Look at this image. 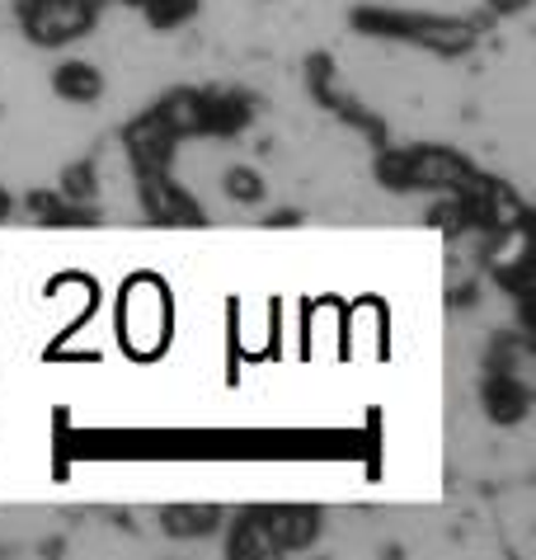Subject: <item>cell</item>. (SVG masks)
<instances>
[{"mask_svg":"<svg viewBox=\"0 0 536 560\" xmlns=\"http://www.w3.org/2000/svg\"><path fill=\"white\" fill-rule=\"evenodd\" d=\"M14 20L34 48H71V43L94 34L100 0H20Z\"/></svg>","mask_w":536,"mask_h":560,"instance_id":"obj_3","label":"cell"},{"mask_svg":"<svg viewBox=\"0 0 536 560\" xmlns=\"http://www.w3.org/2000/svg\"><path fill=\"white\" fill-rule=\"evenodd\" d=\"M353 28L368 34V38H391V43H409V48H429L438 57H462V52L476 48V24L452 20V14L362 5V10H353Z\"/></svg>","mask_w":536,"mask_h":560,"instance_id":"obj_1","label":"cell"},{"mask_svg":"<svg viewBox=\"0 0 536 560\" xmlns=\"http://www.w3.org/2000/svg\"><path fill=\"white\" fill-rule=\"evenodd\" d=\"M155 114L170 122V132L179 137H208V90H170L165 100H155Z\"/></svg>","mask_w":536,"mask_h":560,"instance_id":"obj_10","label":"cell"},{"mask_svg":"<svg viewBox=\"0 0 536 560\" xmlns=\"http://www.w3.org/2000/svg\"><path fill=\"white\" fill-rule=\"evenodd\" d=\"M123 5H132V10H141V5H147V0H123Z\"/></svg>","mask_w":536,"mask_h":560,"instance_id":"obj_16","label":"cell"},{"mask_svg":"<svg viewBox=\"0 0 536 560\" xmlns=\"http://www.w3.org/2000/svg\"><path fill=\"white\" fill-rule=\"evenodd\" d=\"M222 194L231 198V203H245V208H255L268 198V184L259 170H249V165H231L226 175H222Z\"/></svg>","mask_w":536,"mask_h":560,"instance_id":"obj_12","label":"cell"},{"mask_svg":"<svg viewBox=\"0 0 536 560\" xmlns=\"http://www.w3.org/2000/svg\"><path fill=\"white\" fill-rule=\"evenodd\" d=\"M104 71L94 67V61H81V57H67L61 67L53 71V95L61 104H75V108H90V104H100L104 100Z\"/></svg>","mask_w":536,"mask_h":560,"instance_id":"obj_8","label":"cell"},{"mask_svg":"<svg viewBox=\"0 0 536 560\" xmlns=\"http://www.w3.org/2000/svg\"><path fill=\"white\" fill-rule=\"evenodd\" d=\"M226 523L222 504H165L161 509V533L170 541H202Z\"/></svg>","mask_w":536,"mask_h":560,"instance_id":"obj_9","label":"cell"},{"mask_svg":"<svg viewBox=\"0 0 536 560\" xmlns=\"http://www.w3.org/2000/svg\"><path fill=\"white\" fill-rule=\"evenodd\" d=\"M372 170H376V179H382L386 189H396V194H409V189L456 194L470 175H476V165H470L462 151H456V147H438V142L382 151Z\"/></svg>","mask_w":536,"mask_h":560,"instance_id":"obj_2","label":"cell"},{"mask_svg":"<svg viewBox=\"0 0 536 560\" xmlns=\"http://www.w3.org/2000/svg\"><path fill=\"white\" fill-rule=\"evenodd\" d=\"M226 556L231 560H259V556H278L268 533L259 527V518L249 509H241V518L231 523V537H226Z\"/></svg>","mask_w":536,"mask_h":560,"instance_id":"obj_11","label":"cell"},{"mask_svg":"<svg viewBox=\"0 0 536 560\" xmlns=\"http://www.w3.org/2000/svg\"><path fill=\"white\" fill-rule=\"evenodd\" d=\"M480 406L499 429H513V424H523L527 410H532V386L517 377V372L490 368V377L480 382Z\"/></svg>","mask_w":536,"mask_h":560,"instance_id":"obj_7","label":"cell"},{"mask_svg":"<svg viewBox=\"0 0 536 560\" xmlns=\"http://www.w3.org/2000/svg\"><path fill=\"white\" fill-rule=\"evenodd\" d=\"M198 5H202V0H147V5H141V14H147L151 28L170 34V28H184L188 20H194Z\"/></svg>","mask_w":536,"mask_h":560,"instance_id":"obj_13","label":"cell"},{"mask_svg":"<svg viewBox=\"0 0 536 560\" xmlns=\"http://www.w3.org/2000/svg\"><path fill=\"white\" fill-rule=\"evenodd\" d=\"M485 5H490L494 14H503V20H509V14H523V10H532V0H485Z\"/></svg>","mask_w":536,"mask_h":560,"instance_id":"obj_15","label":"cell"},{"mask_svg":"<svg viewBox=\"0 0 536 560\" xmlns=\"http://www.w3.org/2000/svg\"><path fill=\"white\" fill-rule=\"evenodd\" d=\"M123 151H128V161L137 175H151V170H170L179 155V137L170 132V122L147 108L141 118H132L128 128H123Z\"/></svg>","mask_w":536,"mask_h":560,"instance_id":"obj_6","label":"cell"},{"mask_svg":"<svg viewBox=\"0 0 536 560\" xmlns=\"http://www.w3.org/2000/svg\"><path fill=\"white\" fill-rule=\"evenodd\" d=\"M137 198H141V212H147L155 226H202L208 222L202 203L184 189L179 179H170V170L137 175Z\"/></svg>","mask_w":536,"mask_h":560,"instance_id":"obj_5","label":"cell"},{"mask_svg":"<svg viewBox=\"0 0 536 560\" xmlns=\"http://www.w3.org/2000/svg\"><path fill=\"white\" fill-rule=\"evenodd\" d=\"M249 513L259 518L278 556L311 551L325 533V509H315V504H249Z\"/></svg>","mask_w":536,"mask_h":560,"instance_id":"obj_4","label":"cell"},{"mask_svg":"<svg viewBox=\"0 0 536 560\" xmlns=\"http://www.w3.org/2000/svg\"><path fill=\"white\" fill-rule=\"evenodd\" d=\"M94 170L90 165H71L67 175H61V198H71V203H81V198H94Z\"/></svg>","mask_w":536,"mask_h":560,"instance_id":"obj_14","label":"cell"}]
</instances>
